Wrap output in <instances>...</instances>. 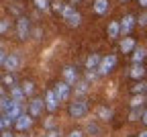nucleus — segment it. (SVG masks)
Here are the masks:
<instances>
[{
	"mask_svg": "<svg viewBox=\"0 0 147 137\" xmlns=\"http://www.w3.org/2000/svg\"><path fill=\"white\" fill-rule=\"evenodd\" d=\"M6 53H4V49H0V66H4V62H6Z\"/></svg>",
	"mask_w": 147,
	"mask_h": 137,
	"instance_id": "nucleus-29",
	"label": "nucleus"
},
{
	"mask_svg": "<svg viewBox=\"0 0 147 137\" xmlns=\"http://www.w3.org/2000/svg\"><path fill=\"white\" fill-rule=\"evenodd\" d=\"M43 106H45V98H33L31 104H29V115L31 117H41Z\"/></svg>",
	"mask_w": 147,
	"mask_h": 137,
	"instance_id": "nucleus-4",
	"label": "nucleus"
},
{
	"mask_svg": "<svg viewBox=\"0 0 147 137\" xmlns=\"http://www.w3.org/2000/svg\"><path fill=\"white\" fill-rule=\"evenodd\" d=\"M143 123L147 125V111H143Z\"/></svg>",
	"mask_w": 147,
	"mask_h": 137,
	"instance_id": "nucleus-34",
	"label": "nucleus"
},
{
	"mask_svg": "<svg viewBox=\"0 0 147 137\" xmlns=\"http://www.w3.org/2000/svg\"><path fill=\"white\" fill-rule=\"evenodd\" d=\"M67 25H69V27H78V25H80V14L76 12V14H74L69 21H67Z\"/></svg>",
	"mask_w": 147,
	"mask_h": 137,
	"instance_id": "nucleus-25",
	"label": "nucleus"
},
{
	"mask_svg": "<svg viewBox=\"0 0 147 137\" xmlns=\"http://www.w3.org/2000/svg\"><path fill=\"white\" fill-rule=\"evenodd\" d=\"M145 100H147V98H145Z\"/></svg>",
	"mask_w": 147,
	"mask_h": 137,
	"instance_id": "nucleus-40",
	"label": "nucleus"
},
{
	"mask_svg": "<svg viewBox=\"0 0 147 137\" xmlns=\"http://www.w3.org/2000/svg\"><path fill=\"white\" fill-rule=\"evenodd\" d=\"M16 31H18V37H21V39H27V37H29V21H27V16H21V18H18Z\"/></svg>",
	"mask_w": 147,
	"mask_h": 137,
	"instance_id": "nucleus-5",
	"label": "nucleus"
},
{
	"mask_svg": "<svg viewBox=\"0 0 147 137\" xmlns=\"http://www.w3.org/2000/svg\"><path fill=\"white\" fill-rule=\"evenodd\" d=\"M23 96H25L23 88H18V86L10 88V98H12V102H16V104H21V102H23Z\"/></svg>",
	"mask_w": 147,
	"mask_h": 137,
	"instance_id": "nucleus-14",
	"label": "nucleus"
},
{
	"mask_svg": "<svg viewBox=\"0 0 147 137\" xmlns=\"http://www.w3.org/2000/svg\"><path fill=\"white\" fill-rule=\"evenodd\" d=\"M86 113H88V104L84 100H76V102L69 104V115L71 117H84Z\"/></svg>",
	"mask_w": 147,
	"mask_h": 137,
	"instance_id": "nucleus-3",
	"label": "nucleus"
},
{
	"mask_svg": "<svg viewBox=\"0 0 147 137\" xmlns=\"http://www.w3.org/2000/svg\"><path fill=\"white\" fill-rule=\"evenodd\" d=\"M121 51L123 53H131V51H135V41L131 37H125L123 41H121Z\"/></svg>",
	"mask_w": 147,
	"mask_h": 137,
	"instance_id": "nucleus-13",
	"label": "nucleus"
},
{
	"mask_svg": "<svg viewBox=\"0 0 147 137\" xmlns=\"http://www.w3.org/2000/svg\"><path fill=\"white\" fill-rule=\"evenodd\" d=\"M98 117L106 121V119H110V117H113V113H110V109H104V106H102V109H98Z\"/></svg>",
	"mask_w": 147,
	"mask_h": 137,
	"instance_id": "nucleus-22",
	"label": "nucleus"
},
{
	"mask_svg": "<svg viewBox=\"0 0 147 137\" xmlns=\"http://www.w3.org/2000/svg\"><path fill=\"white\" fill-rule=\"evenodd\" d=\"M67 137H82V131H78V129H76V131H71Z\"/></svg>",
	"mask_w": 147,
	"mask_h": 137,
	"instance_id": "nucleus-32",
	"label": "nucleus"
},
{
	"mask_svg": "<svg viewBox=\"0 0 147 137\" xmlns=\"http://www.w3.org/2000/svg\"><path fill=\"white\" fill-rule=\"evenodd\" d=\"M139 4L141 6H147V0H139Z\"/></svg>",
	"mask_w": 147,
	"mask_h": 137,
	"instance_id": "nucleus-37",
	"label": "nucleus"
},
{
	"mask_svg": "<svg viewBox=\"0 0 147 137\" xmlns=\"http://www.w3.org/2000/svg\"><path fill=\"white\" fill-rule=\"evenodd\" d=\"M12 106H14V102H12L10 96H0V113L2 115H8V111Z\"/></svg>",
	"mask_w": 147,
	"mask_h": 137,
	"instance_id": "nucleus-10",
	"label": "nucleus"
},
{
	"mask_svg": "<svg viewBox=\"0 0 147 137\" xmlns=\"http://www.w3.org/2000/svg\"><path fill=\"white\" fill-rule=\"evenodd\" d=\"M2 121H4V129L12 125V119H10V117H8V115H4V117H2Z\"/></svg>",
	"mask_w": 147,
	"mask_h": 137,
	"instance_id": "nucleus-28",
	"label": "nucleus"
},
{
	"mask_svg": "<svg viewBox=\"0 0 147 137\" xmlns=\"http://www.w3.org/2000/svg\"><path fill=\"white\" fill-rule=\"evenodd\" d=\"M8 29H10V23H8V18H2V21H0V33L4 35Z\"/></svg>",
	"mask_w": 147,
	"mask_h": 137,
	"instance_id": "nucleus-23",
	"label": "nucleus"
},
{
	"mask_svg": "<svg viewBox=\"0 0 147 137\" xmlns=\"http://www.w3.org/2000/svg\"><path fill=\"white\" fill-rule=\"evenodd\" d=\"M57 135H59V133H57V131H53V133H49V135H47V137H57Z\"/></svg>",
	"mask_w": 147,
	"mask_h": 137,
	"instance_id": "nucleus-36",
	"label": "nucleus"
},
{
	"mask_svg": "<svg viewBox=\"0 0 147 137\" xmlns=\"http://www.w3.org/2000/svg\"><path fill=\"white\" fill-rule=\"evenodd\" d=\"M2 131H4V121L0 119V133H2Z\"/></svg>",
	"mask_w": 147,
	"mask_h": 137,
	"instance_id": "nucleus-35",
	"label": "nucleus"
},
{
	"mask_svg": "<svg viewBox=\"0 0 147 137\" xmlns=\"http://www.w3.org/2000/svg\"><path fill=\"white\" fill-rule=\"evenodd\" d=\"M2 82H4L8 88H14V86H16V80H14V76H12V74H6V76L2 78Z\"/></svg>",
	"mask_w": 147,
	"mask_h": 137,
	"instance_id": "nucleus-20",
	"label": "nucleus"
},
{
	"mask_svg": "<svg viewBox=\"0 0 147 137\" xmlns=\"http://www.w3.org/2000/svg\"><path fill=\"white\" fill-rule=\"evenodd\" d=\"M74 14H76V10H74L71 6H63V8H61V16L65 18V21H69Z\"/></svg>",
	"mask_w": 147,
	"mask_h": 137,
	"instance_id": "nucleus-19",
	"label": "nucleus"
},
{
	"mask_svg": "<svg viewBox=\"0 0 147 137\" xmlns=\"http://www.w3.org/2000/svg\"><path fill=\"white\" fill-rule=\"evenodd\" d=\"M14 125H16V129H18V131H27V129L31 127V117H27V115L18 117V119L14 121Z\"/></svg>",
	"mask_w": 147,
	"mask_h": 137,
	"instance_id": "nucleus-12",
	"label": "nucleus"
},
{
	"mask_svg": "<svg viewBox=\"0 0 147 137\" xmlns=\"http://www.w3.org/2000/svg\"><path fill=\"white\" fill-rule=\"evenodd\" d=\"M119 35H121V25L119 23H110L108 25V37L110 39H117Z\"/></svg>",
	"mask_w": 147,
	"mask_h": 137,
	"instance_id": "nucleus-18",
	"label": "nucleus"
},
{
	"mask_svg": "<svg viewBox=\"0 0 147 137\" xmlns=\"http://www.w3.org/2000/svg\"><path fill=\"white\" fill-rule=\"evenodd\" d=\"M0 137H14L10 131H2V133H0Z\"/></svg>",
	"mask_w": 147,
	"mask_h": 137,
	"instance_id": "nucleus-33",
	"label": "nucleus"
},
{
	"mask_svg": "<svg viewBox=\"0 0 147 137\" xmlns=\"http://www.w3.org/2000/svg\"><path fill=\"white\" fill-rule=\"evenodd\" d=\"M143 90H147V84H145V82H139V84H135V88H133L135 94H139V92H143Z\"/></svg>",
	"mask_w": 147,
	"mask_h": 137,
	"instance_id": "nucleus-27",
	"label": "nucleus"
},
{
	"mask_svg": "<svg viewBox=\"0 0 147 137\" xmlns=\"http://www.w3.org/2000/svg\"><path fill=\"white\" fill-rule=\"evenodd\" d=\"M121 2H127V0H121Z\"/></svg>",
	"mask_w": 147,
	"mask_h": 137,
	"instance_id": "nucleus-39",
	"label": "nucleus"
},
{
	"mask_svg": "<svg viewBox=\"0 0 147 137\" xmlns=\"http://www.w3.org/2000/svg\"><path fill=\"white\" fill-rule=\"evenodd\" d=\"M94 12L96 14H106L108 12V0H96L94 2Z\"/></svg>",
	"mask_w": 147,
	"mask_h": 137,
	"instance_id": "nucleus-16",
	"label": "nucleus"
},
{
	"mask_svg": "<svg viewBox=\"0 0 147 137\" xmlns=\"http://www.w3.org/2000/svg\"><path fill=\"white\" fill-rule=\"evenodd\" d=\"M35 6H37V8H41V10H47L49 2H47V0H35Z\"/></svg>",
	"mask_w": 147,
	"mask_h": 137,
	"instance_id": "nucleus-26",
	"label": "nucleus"
},
{
	"mask_svg": "<svg viewBox=\"0 0 147 137\" xmlns=\"http://www.w3.org/2000/svg\"><path fill=\"white\" fill-rule=\"evenodd\" d=\"M63 80H65V84H78V72H76V68L67 66L63 70Z\"/></svg>",
	"mask_w": 147,
	"mask_h": 137,
	"instance_id": "nucleus-6",
	"label": "nucleus"
},
{
	"mask_svg": "<svg viewBox=\"0 0 147 137\" xmlns=\"http://www.w3.org/2000/svg\"><path fill=\"white\" fill-rule=\"evenodd\" d=\"M57 104H59V98H57V94H55V90H47V94H45V109L55 113L57 111Z\"/></svg>",
	"mask_w": 147,
	"mask_h": 137,
	"instance_id": "nucleus-2",
	"label": "nucleus"
},
{
	"mask_svg": "<svg viewBox=\"0 0 147 137\" xmlns=\"http://www.w3.org/2000/svg\"><path fill=\"white\" fill-rule=\"evenodd\" d=\"M145 55H147V51H145L143 47H137V49L133 51V64H141V62L145 60Z\"/></svg>",
	"mask_w": 147,
	"mask_h": 137,
	"instance_id": "nucleus-17",
	"label": "nucleus"
},
{
	"mask_svg": "<svg viewBox=\"0 0 147 137\" xmlns=\"http://www.w3.org/2000/svg\"><path fill=\"white\" fill-rule=\"evenodd\" d=\"M115 66H117V55H106V57H102V64H100L98 72H100L102 76H106L108 72L115 70Z\"/></svg>",
	"mask_w": 147,
	"mask_h": 137,
	"instance_id": "nucleus-1",
	"label": "nucleus"
},
{
	"mask_svg": "<svg viewBox=\"0 0 147 137\" xmlns=\"http://www.w3.org/2000/svg\"><path fill=\"white\" fill-rule=\"evenodd\" d=\"M139 137H147V131H141V135Z\"/></svg>",
	"mask_w": 147,
	"mask_h": 137,
	"instance_id": "nucleus-38",
	"label": "nucleus"
},
{
	"mask_svg": "<svg viewBox=\"0 0 147 137\" xmlns=\"http://www.w3.org/2000/svg\"><path fill=\"white\" fill-rule=\"evenodd\" d=\"M4 68H6L8 72L18 70V68H21V62H18V57H16V55H8V57H6V62H4Z\"/></svg>",
	"mask_w": 147,
	"mask_h": 137,
	"instance_id": "nucleus-11",
	"label": "nucleus"
},
{
	"mask_svg": "<svg viewBox=\"0 0 147 137\" xmlns=\"http://www.w3.org/2000/svg\"><path fill=\"white\" fill-rule=\"evenodd\" d=\"M55 94H57V98H59V100H65L67 96H69V84H65V82H57V84H55Z\"/></svg>",
	"mask_w": 147,
	"mask_h": 137,
	"instance_id": "nucleus-7",
	"label": "nucleus"
},
{
	"mask_svg": "<svg viewBox=\"0 0 147 137\" xmlns=\"http://www.w3.org/2000/svg\"><path fill=\"white\" fill-rule=\"evenodd\" d=\"M143 76H145V68H143L141 64H133V68H131V78H133V80H141Z\"/></svg>",
	"mask_w": 147,
	"mask_h": 137,
	"instance_id": "nucleus-15",
	"label": "nucleus"
},
{
	"mask_svg": "<svg viewBox=\"0 0 147 137\" xmlns=\"http://www.w3.org/2000/svg\"><path fill=\"white\" fill-rule=\"evenodd\" d=\"M141 102H143V96H135V98H133V109H135V106H139Z\"/></svg>",
	"mask_w": 147,
	"mask_h": 137,
	"instance_id": "nucleus-30",
	"label": "nucleus"
},
{
	"mask_svg": "<svg viewBox=\"0 0 147 137\" xmlns=\"http://www.w3.org/2000/svg\"><path fill=\"white\" fill-rule=\"evenodd\" d=\"M133 25H135V16L133 14H127L123 21H121V33H131V29H133Z\"/></svg>",
	"mask_w": 147,
	"mask_h": 137,
	"instance_id": "nucleus-8",
	"label": "nucleus"
},
{
	"mask_svg": "<svg viewBox=\"0 0 147 137\" xmlns=\"http://www.w3.org/2000/svg\"><path fill=\"white\" fill-rule=\"evenodd\" d=\"M139 25H141V27L147 25V14H141V16H139Z\"/></svg>",
	"mask_w": 147,
	"mask_h": 137,
	"instance_id": "nucleus-31",
	"label": "nucleus"
},
{
	"mask_svg": "<svg viewBox=\"0 0 147 137\" xmlns=\"http://www.w3.org/2000/svg\"><path fill=\"white\" fill-rule=\"evenodd\" d=\"M129 119H131V121H137V119H143V113H141V109H139V106H135V109L131 111V115H129Z\"/></svg>",
	"mask_w": 147,
	"mask_h": 137,
	"instance_id": "nucleus-21",
	"label": "nucleus"
},
{
	"mask_svg": "<svg viewBox=\"0 0 147 137\" xmlns=\"http://www.w3.org/2000/svg\"><path fill=\"white\" fill-rule=\"evenodd\" d=\"M100 64H102V60L96 55V53H92L88 60H86V68H88V72H94V70H98L100 68Z\"/></svg>",
	"mask_w": 147,
	"mask_h": 137,
	"instance_id": "nucleus-9",
	"label": "nucleus"
},
{
	"mask_svg": "<svg viewBox=\"0 0 147 137\" xmlns=\"http://www.w3.org/2000/svg\"><path fill=\"white\" fill-rule=\"evenodd\" d=\"M33 90H35L33 82H29V80H27V82L23 84V92H25V94H33Z\"/></svg>",
	"mask_w": 147,
	"mask_h": 137,
	"instance_id": "nucleus-24",
	"label": "nucleus"
}]
</instances>
